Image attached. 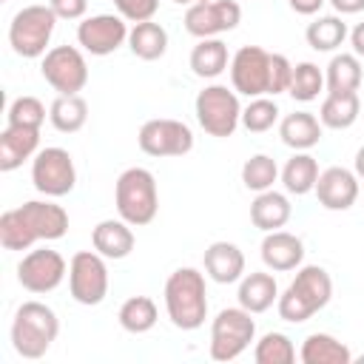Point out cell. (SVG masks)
I'll list each match as a JSON object with an SVG mask.
<instances>
[{
    "mask_svg": "<svg viewBox=\"0 0 364 364\" xmlns=\"http://www.w3.org/2000/svg\"><path fill=\"white\" fill-rule=\"evenodd\" d=\"M65 233L68 213L63 205L48 202V196L23 202L0 216V245L6 250H28L34 242H57Z\"/></svg>",
    "mask_w": 364,
    "mask_h": 364,
    "instance_id": "cell-1",
    "label": "cell"
},
{
    "mask_svg": "<svg viewBox=\"0 0 364 364\" xmlns=\"http://www.w3.org/2000/svg\"><path fill=\"white\" fill-rule=\"evenodd\" d=\"M333 299V279L321 264H301L296 279L279 293L276 310L282 321L301 324L313 318L318 310H324Z\"/></svg>",
    "mask_w": 364,
    "mask_h": 364,
    "instance_id": "cell-2",
    "label": "cell"
},
{
    "mask_svg": "<svg viewBox=\"0 0 364 364\" xmlns=\"http://www.w3.org/2000/svg\"><path fill=\"white\" fill-rule=\"evenodd\" d=\"M165 313L176 330H199L208 318V284L196 267H176L165 282Z\"/></svg>",
    "mask_w": 364,
    "mask_h": 364,
    "instance_id": "cell-3",
    "label": "cell"
},
{
    "mask_svg": "<svg viewBox=\"0 0 364 364\" xmlns=\"http://www.w3.org/2000/svg\"><path fill=\"white\" fill-rule=\"evenodd\" d=\"M60 336L57 313L43 301H23L11 318V347L20 358H43Z\"/></svg>",
    "mask_w": 364,
    "mask_h": 364,
    "instance_id": "cell-4",
    "label": "cell"
},
{
    "mask_svg": "<svg viewBox=\"0 0 364 364\" xmlns=\"http://www.w3.org/2000/svg\"><path fill=\"white\" fill-rule=\"evenodd\" d=\"M114 205L119 219H125L131 228L151 225L159 210V191L154 173L139 165L125 168L114 185Z\"/></svg>",
    "mask_w": 364,
    "mask_h": 364,
    "instance_id": "cell-5",
    "label": "cell"
},
{
    "mask_svg": "<svg viewBox=\"0 0 364 364\" xmlns=\"http://www.w3.org/2000/svg\"><path fill=\"white\" fill-rule=\"evenodd\" d=\"M57 14L51 11V6L46 3H31V6H23L11 23H9V46L17 57H26V60H34V57H43L51 43V34H54V26H57Z\"/></svg>",
    "mask_w": 364,
    "mask_h": 364,
    "instance_id": "cell-6",
    "label": "cell"
},
{
    "mask_svg": "<svg viewBox=\"0 0 364 364\" xmlns=\"http://www.w3.org/2000/svg\"><path fill=\"white\" fill-rule=\"evenodd\" d=\"M196 111V122L202 125L205 134L216 136V139H228L233 136V131L242 125V102L239 94L222 82H210L196 94L193 102Z\"/></svg>",
    "mask_w": 364,
    "mask_h": 364,
    "instance_id": "cell-7",
    "label": "cell"
},
{
    "mask_svg": "<svg viewBox=\"0 0 364 364\" xmlns=\"http://www.w3.org/2000/svg\"><path fill=\"white\" fill-rule=\"evenodd\" d=\"M250 341H256V321L253 313L239 307H222L210 321V344L208 353L213 361H236Z\"/></svg>",
    "mask_w": 364,
    "mask_h": 364,
    "instance_id": "cell-8",
    "label": "cell"
},
{
    "mask_svg": "<svg viewBox=\"0 0 364 364\" xmlns=\"http://www.w3.org/2000/svg\"><path fill=\"white\" fill-rule=\"evenodd\" d=\"M108 259L97 250H77L68 262V293L82 307H97L108 296Z\"/></svg>",
    "mask_w": 364,
    "mask_h": 364,
    "instance_id": "cell-9",
    "label": "cell"
},
{
    "mask_svg": "<svg viewBox=\"0 0 364 364\" xmlns=\"http://www.w3.org/2000/svg\"><path fill=\"white\" fill-rule=\"evenodd\" d=\"M31 182L48 199L71 193L77 185V168H74L71 154L57 145L37 151L31 159Z\"/></svg>",
    "mask_w": 364,
    "mask_h": 364,
    "instance_id": "cell-10",
    "label": "cell"
},
{
    "mask_svg": "<svg viewBox=\"0 0 364 364\" xmlns=\"http://www.w3.org/2000/svg\"><path fill=\"white\" fill-rule=\"evenodd\" d=\"M40 74L57 94H80L88 82V63L77 46H54L43 54Z\"/></svg>",
    "mask_w": 364,
    "mask_h": 364,
    "instance_id": "cell-11",
    "label": "cell"
},
{
    "mask_svg": "<svg viewBox=\"0 0 364 364\" xmlns=\"http://www.w3.org/2000/svg\"><path fill=\"white\" fill-rule=\"evenodd\" d=\"M136 145L148 156H185L193 148V131L173 117H156L142 122Z\"/></svg>",
    "mask_w": 364,
    "mask_h": 364,
    "instance_id": "cell-12",
    "label": "cell"
},
{
    "mask_svg": "<svg viewBox=\"0 0 364 364\" xmlns=\"http://www.w3.org/2000/svg\"><path fill=\"white\" fill-rule=\"evenodd\" d=\"M230 85L245 97H270V51L262 46H242L230 57Z\"/></svg>",
    "mask_w": 364,
    "mask_h": 364,
    "instance_id": "cell-13",
    "label": "cell"
},
{
    "mask_svg": "<svg viewBox=\"0 0 364 364\" xmlns=\"http://www.w3.org/2000/svg\"><path fill=\"white\" fill-rule=\"evenodd\" d=\"M65 276H68V264L51 247L28 250L20 259V264H17V282H20V287L28 290V293H37V296L57 290Z\"/></svg>",
    "mask_w": 364,
    "mask_h": 364,
    "instance_id": "cell-14",
    "label": "cell"
},
{
    "mask_svg": "<svg viewBox=\"0 0 364 364\" xmlns=\"http://www.w3.org/2000/svg\"><path fill=\"white\" fill-rule=\"evenodd\" d=\"M182 23H185V31L196 40L219 37L233 31L242 23V6L236 0H202L188 6Z\"/></svg>",
    "mask_w": 364,
    "mask_h": 364,
    "instance_id": "cell-15",
    "label": "cell"
},
{
    "mask_svg": "<svg viewBox=\"0 0 364 364\" xmlns=\"http://www.w3.org/2000/svg\"><path fill=\"white\" fill-rule=\"evenodd\" d=\"M128 20L119 14H91L77 26V43L94 57H108L128 43Z\"/></svg>",
    "mask_w": 364,
    "mask_h": 364,
    "instance_id": "cell-16",
    "label": "cell"
},
{
    "mask_svg": "<svg viewBox=\"0 0 364 364\" xmlns=\"http://www.w3.org/2000/svg\"><path fill=\"white\" fill-rule=\"evenodd\" d=\"M316 199L324 210H350L358 199V176L350 168L333 165L318 173Z\"/></svg>",
    "mask_w": 364,
    "mask_h": 364,
    "instance_id": "cell-17",
    "label": "cell"
},
{
    "mask_svg": "<svg viewBox=\"0 0 364 364\" xmlns=\"http://www.w3.org/2000/svg\"><path fill=\"white\" fill-rule=\"evenodd\" d=\"M259 253H262V262H264L267 270L287 273V270L301 267V262H304V242L296 233L270 230V233H264Z\"/></svg>",
    "mask_w": 364,
    "mask_h": 364,
    "instance_id": "cell-18",
    "label": "cell"
},
{
    "mask_svg": "<svg viewBox=\"0 0 364 364\" xmlns=\"http://www.w3.org/2000/svg\"><path fill=\"white\" fill-rule=\"evenodd\" d=\"M202 262H205V276L216 284H233L245 276V253L233 242H225V239L210 242L205 247Z\"/></svg>",
    "mask_w": 364,
    "mask_h": 364,
    "instance_id": "cell-19",
    "label": "cell"
},
{
    "mask_svg": "<svg viewBox=\"0 0 364 364\" xmlns=\"http://www.w3.org/2000/svg\"><path fill=\"white\" fill-rule=\"evenodd\" d=\"M40 148V128L28 125H6L0 134V171L11 173L26 159H34Z\"/></svg>",
    "mask_w": 364,
    "mask_h": 364,
    "instance_id": "cell-20",
    "label": "cell"
},
{
    "mask_svg": "<svg viewBox=\"0 0 364 364\" xmlns=\"http://www.w3.org/2000/svg\"><path fill=\"white\" fill-rule=\"evenodd\" d=\"M91 245L100 256L117 262V259L131 256V250L136 245V236H134V230L125 219H102L91 230Z\"/></svg>",
    "mask_w": 364,
    "mask_h": 364,
    "instance_id": "cell-21",
    "label": "cell"
},
{
    "mask_svg": "<svg viewBox=\"0 0 364 364\" xmlns=\"http://www.w3.org/2000/svg\"><path fill=\"white\" fill-rule=\"evenodd\" d=\"M321 134H324V125L310 111H293V114H287V117L279 119V136L293 151H310V148H316L318 139H321Z\"/></svg>",
    "mask_w": 364,
    "mask_h": 364,
    "instance_id": "cell-22",
    "label": "cell"
},
{
    "mask_svg": "<svg viewBox=\"0 0 364 364\" xmlns=\"http://www.w3.org/2000/svg\"><path fill=\"white\" fill-rule=\"evenodd\" d=\"M236 299L239 304L247 310V313H264L270 310L276 301H279V284L270 273L264 270H253V273H245L239 279V290H236Z\"/></svg>",
    "mask_w": 364,
    "mask_h": 364,
    "instance_id": "cell-23",
    "label": "cell"
},
{
    "mask_svg": "<svg viewBox=\"0 0 364 364\" xmlns=\"http://www.w3.org/2000/svg\"><path fill=\"white\" fill-rule=\"evenodd\" d=\"M290 216H293L290 199H287L284 193L273 191V188L256 193V199L250 202V222H253L259 230H264V233L282 230V228L290 222Z\"/></svg>",
    "mask_w": 364,
    "mask_h": 364,
    "instance_id": "cell-24",
    "label": "cell"
},
{
    "mask_svg": "<svg viewBox=\"0 0 364 364\" xmlns=\"http://www.w3.org/2000/svg\"><path fill=\"white\" fill-rule=\"evenodd\" d=\"M191 71L199 80H216L222 71L230 68V54L228 46L219 37H205L191 48Z\"/></svg>",
    "mask_w": 364,
    "mask_h": 364,
    "instance_id": "cell-25",
    "label": "cell"
},
{
    "mask_svg": "<svg viewBox=\"0 0 364 364\" xmlns=\"http://www.w3.org/2000/svg\"><path fill=\"white\" fill-rule=\"evenodd\" d=\"M299 358H301V364H350L353 353L344 341H338L330 333H310L301 341Z\"/></svg>",
    "mask_w": 364,
    "mask_h": 364,
    "instance_id": "cell-26",
    "label": "cell"
},
{
    "mask_svg": "<svg viewBox=\"0 0 364 364\" xmlns=\"http://www.w3.org/2000/svg\"><path fill=\"white\" fill-rule=\"evenodd\" d=\"M318 173H321V171H318V162H316V156H310L307 151H296V154L284 162V168L279 171L284 191H287V193H296V196H304V193L316 191Z\"/></svg>",
    "mask_w": 364,
    "mask_h": 364,
    "instance_id": "cell-27",
    "label": "cell"
},
{
    "mask_svg": "<svg viewBox=\"0 0 364 364\" xmlns=\"http://www.w3.org/2000/svg\"><path fill=\"white\" fill-rule=\"evenodd\" d=\"M364 80V68H361V57L355 54H333V60L327 63L324 71V85L333 94H347V91H358Z\"/></svg>",
    "mask_w": 364,
    "mask_h": 364,
    "instance_id": "cell-28",
    "label": "cell"
},
{
    "mask_svg": "<svg viewBox=\"0 0 364 364\" xmlns=\"http://www.w3.org/2000/svg\"><path fill=\"white\" fill-rule=\"evenodd\" d=\"M361 114V102H358V91H347V94H333L327 91L321 108H318V119L324 128L333 131H344L350 128Z\"/></svg>",
    "mask_w": 364,
    "mask_h": 364,
    "instance_id": "cell-29",
    "label": "cell"
},
{
    "mask_svg": "<svg viewBox=\"0 0 364 364\" xmlns=\"http://www.w3.org/2000/svg\"><path fill=\"white\" fill-rule=\"evenodd\" d=\"M128 48L134 57L139 60H159L168 51V31L165 26L145 20V23H134V28L128 31Z\"/></svg>",
    "mask_w": 364,
    "mask_h": 364,
    "instance_id": "cell-30",
    "label": "cell"
},
{
    "mask_svg": "<svg viewBox=\"0 0 364 364\" xmlns=\"http://www.w3.org/2000/svg\"><path fill=\"white\" fill-rule=\"evenodd\" d=\"M48 119L60 134H77L88 122V102L80 94H57L48 105Z\"/></svg>",
    "mask_w": 364,
    "mask_h": 364,
    "instance_id": "cell-31",
    "label": "cell"
},
{
    "mask_svg": "<svg viewBox=\"0 0 364 364\" xmlns=\"http://www.w3.org/2000/svg\"><path fill=\"white\" fill-rule=\"evenodd\" d=\"M347 23L341 20V14H321L313 23H307L304 28V40L313 51H336L344 40H347Z\"/></svg>",
    "mask_w": 364,
    "mask_h": 364,
    "instance_id": "cell-32",
    "label": "cell"
},
{
    "mask_svg": "<svg viewBox=\"0 0 364 364\" xmlns=\"http://www.w3.org/2000/svg\"><path fill=\"white\" fill-rule=\"evenodd\" d=\"M117 318H119V327L125 333L142 336V333L154 330V324L159 318V310H156V304H154L151 296H131V299H125L119 304Z\"/></svg>",
    "mask_w": 364,
    "mask_h": 364,
    "instance_id": "cell-33",
    "label": "cell"
},
{
    "mask_svg": "<svg viewBox=\"0 0 364 364\" xmlns=\"http://www.w3.org/2000/svg\"><path fill=\"white\" fill-rule=\"evenodd\" d=\"M321 91H324V71L316 63H310V60L296 63L293 65V74H290L287 94L296 102H313V100H318Z\"/></svg>",
    "mask_w": 364,
    "mask_h": 364,
    "instance_id": "cell-34",
    "label": "cell"
},
{
    "mask_svg": "<svg viewBox=\"0 0 364 364\" xmlns=\"http://www.w3.org/2000/svg\"><path fill=\"white\" fill-rule=\"evenodd\" d=\"M279 179V165L273 156L267 154H253L245 159L242 165V185L253 193H262V191H270L273 182Z\"/></svg>",
    "mask_w": 364,
    "mask_h": 364,
    "instance_id": "cell-35",
    "label": "cell"
},
{
    "mask_svg": "<svg viewBox=\"0 0 364 364\" xmlns=\"http://www.w3.org/2000/svg\"><path fill=\"white\" fill-rule=\"evenodd\" d=\"M253 361L256 364H293L296 361V347H293L290 336H284L279 330H270L256 341Z\"/></svg>",
    "mask_w": 364,
    "mask_h": 364,
    "instance_id": "cell-36",
    "label": "cell"
},
{
    "mask_svg": "<svg viewBox=\"0 0 364 364\" xmlns=\"http://www.w3.org/2000/svg\"><path fill=\"white\" fill-rule=\"evenodd\" d=\"M279 105L270 97H253L245 108H242V125L250 134H264L279 122Z\"/></svg>",
    "mask_w": 364,
    "mask_h": 364,
    "instance_id": "cell-37",
    "label": "cell"
},
{
    "mask_svg": "<svg viewBox=\"0 0 364 364\" xmlns=\"http://www.w3.org/2000/svg\"><path fill=\"white\" fill-rule=\"evenodd\" d=\"M9 125H28V128H40L46 122V105L31 97V94H23L17 100H11L9 105Z\"/></svg>",
    "mask_w": 364,
    "mask_h": 364,
    "instance_id": "cell-38",
    "label": "cell"
},
{
    "mask_svg": "<svg viewBox=\"0 0 364 364\" xmlns=\"http://www.w3.org/2000/svg\"><path fill=\"white\" fill-rule=\"evenodd\" d=\"M114 6H117V14L125 17L128 23H145V20H154L159 0H114Z\"/></svg>",
    "mask_w": 364,
    "mask_h": 364,
    "instance_id": "cell-39",
    "label": "cell"
},
{
    "mask_svg": "<svg viewBox=\"0 0 364 364\" xmlns=\"http://www.w3.org/2000/svg\"><path fill=\"white\" fill-rule=\"evenodd\" d=\"M293 74V63L284 54H270V97L287 91Z\"/></svg>",
    "mask_w": 364,
    "mask_h": 364,
    "instance_id": "cell-40",
    "label": "cell"
},
{
    "mask_svg": "<svg viewBox=\"0 0 364 364\" xmlns=\"http://www.w3.org/2000/svg\"><path fill=\"white\" fill-rule=\"evenodd\" d=\"M48 6L60 20H82L88 11V0H48Z\"/></svg>",
    "mask_w": 364,
    "mask_h": 364,
    "instance_id": "cell-41",
    "label": "cell"
},
{
    "mask_svg": "<svg viewBox=\"0 0 364 364\" xmlns=\"http://www.w3.org/2000/svg\"><path fill=\"white\" fill-rule=\"evenodd\" d=\"M287 3H290V9H293L296 14L310 17V14H318V9H321L327 0H287Z\"/></svg>",
    "mask_w": 364,
    "mask_h": 364,
    "instance_id": "cell-42",
    "label": "cell"
},
{
    "mask_svg": "<svg viewBox=\"0 0 364 364\" xmlns=\"http://www.w3.org/2000/svg\"><path fill=\"white\" fill-rule=\"evenodd\" d=\"M333 9H336V14H358V11H364V0H327Z\"/></svg>",
    "mask_w": 364,
    "mask_h": 364,
    "instance_id": "cell-43",
    "label": "cell"
},
{
    "mask_svg": "<svg viewBox=\"0 0 364 364\" xmlns=\"http://www.w3.org/2000/svg\"><path fill=\"white\" fill-rule=\"evenodd\" d=\"M350 46H353V54L355 57H364V20L355 23V28L350 31Z\"/></svg>",
    "mask_w": 364,
    "mask_h": 364,
    "instance_id": "cell-44",
    "label": "cell"
},
{
    "mask_svg": "<svg viewBox=\"0 0 364 364\" xmlns=\"http://www.w3.org/2000/svg\"><path fill=\"white\" fill-rule=\"evenodd\" d=\"M353 171H355V176H358V179H364V145L355 151V159H353Z\"/></svg>",
    "mask_w": 364,
    "mask_h": 364,
    "instance_id": "cell-45",
    "label": "cell"
},
{
    "mask_svg": "<svg viewBox=\"0 0 364 364\" xmlns=\"http://www.w3.org/2000/svg\"><path fill=\"white\" fill-rule=\"evenodd\" d=\"M173 3H179V6H193V3H202V0H173Z\"/></svg>",
    "mask_w": 364,
    "mask_h": 364,
    "instance_id": "cell-46",
    "label": "cell"
},
{
    "mask_svg": "<svg viewBox=\"0 0 364 364\" xmlns=\"http://www.w3.org/2000/svg\"><path fill=\"white\" fill-rule=\"evenodd\" d=\"M3 3H9V0H3Z\"/></svg>",
    "mask_w": 364,
    "mask_h": 364,
    "instance_id": "cell-47",
    "label": "cell"
}]
</instances>
